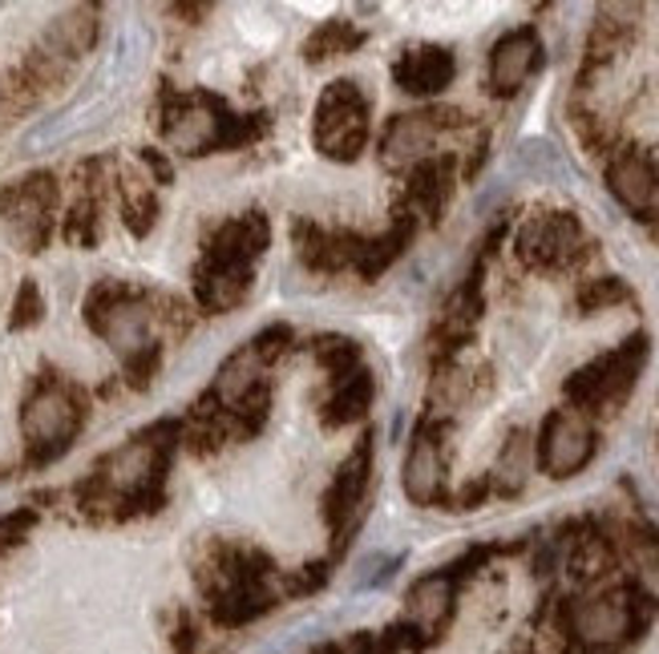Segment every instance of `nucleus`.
Listing matches in <instances>:
<instances>
[{
    "label": "nucleus",
    "mask_w": 659,
    "mask_h": 654,
    "mask_svg": "<svg viewBox=\"0 0 659 654\" xmlns=\"http://www.w3.org/2000/svg\"><path fill=\"white\" fill-rule=\"evenodd\" d=\"M25 428H29L33 441H41V444L61 441V437H65V432L73 428L70 400H65V397H41V400H33L29 416H25Z\"/></svg>",
    "instance_id": "ddd939ff"
},
{
    "label": "nucleus",
    "mask_w": 659,
    "mask_h": 654,
    "mask_svg": "<svg viewBox=\"0 0 659 654\" xmlns=\"http://www.w3.org/2000/svg\"><path fill=\"white\" fill-rule=\"evenodd\" d=\"M453 53L449 49H437V45H425V49H409L397 65H393V77L401 81V89L409 93H442L449 81H453Z\"/></svg>",
    "instance_id": "1a4fd4ad"
},
{
    "label": "nucleus",
    "mask_w": 659,
    "mask_h": 654,
    "mask_svg": "<svg viewBox=\"0 0 659 654\" xmlns=\"http://www.w3.org/2000/svg\"><path fill=\"white\" fill-rule=\"evenodd\" d=\"M360 41H364V33L352 29L348 21H328V25H320V29L303 41V58L312 61V65H320V61L340 58L348 49H357Z\"/></svg>",
    "instance_id": "dca6fc26"
},
{
    "label": "nucleus",
    "mask_w": 659,
    "mask_h": 654,
    "mask_svg": "<svg viewBox=\"0 0 659 654\" xmlns=\"http://www.w3.org/2000/svg\"><path fill=\"white\" fill-rule=\"evenodd\" d=\"M574 639L583 646H616L631 634L635 626V611L623 594H599V598H587L574 606Z\"/></svg>",
    "instance_id": "20e7f679"
},
{
    "label": "nucleus",
    "mask_w": 659,
    "mask_h": 654,
    "mask_svg": "<svg viewBox=\"0 0 659 654\" xmlns=\"http://www.w3.org/2000/svg\"><path fill=\"white\" fill-rule=\"evenodd\" d=\"M574 239H579L574 218H567V214H543V218H534V223L522 227L518 251H522V259L531 267H550V263H559L571 251Z\"/></svg>",
    "instance_id": "6e6552de"
},
{
    "label": "nucleus",
    "mask_w": 659,
    "mask_h": 654,
    "mask_svg": "<svg viewBox=\"0 0 659 654\" xmlns=\"http://www.w3.org/2000/svg\"><path fill=\"white\" fill-rule=\"evenodd\" d=\"M607 186L631 214L639 218H651L656 214V199H659V174L656 162L644 154V150H623V154L607 166Z\"/></svg>",
    "instance_id": "423d86ee"
},
{
    "label": "nucleus",
    "mask_w": 659,
    "mask_h": 654,
    "mask_svg": "<svg viewBox=\"0 0 659 654\" xmlns=\"http://www.w3.org/2000/svg\"><path fill=\"white\" fill-rule=\"evenodd\" d=\"M409 239H413V223H397V227L388 230L385 239H373V242H364L357 251V267L364 279H376L381 271L393 263V259L401 255L405 247H409Z\"/></svg>",
    "instance_id": "f3484780"
},
{
    "label": "nucleus",
    "mask_w": 659,
    "mask_h": 654,
    "mask_svg": "<svg viewBox=\"0 0 659 654\" xmlns=\"http://www.w3.org/2000/svg\"><path fill=\"white\" fill-rule=\"evenodd\" d=\"M514 171L531 174V178H567V166H562V154L546 138H526L514 154Z\"/></svg>",
    "instance_id": "a211bd4d"
},
{
    "label": "nucleus",
    "mask_w": 659,
    "mask_h": 654,
    "mask_svg": "<svg viewBox=\"0 0 659 654\" xmlns=\"http://www.w3.org/2000/svg\"><path fill=\"white\" fill-rule=\"evenodd\" d=\"M150 465H154L150 449H146V444H129L126 453L114 456V481H122V485L142 481L146 473H150Z\"/></svg>",
    "instance_id": "aec40b11"
},
{
    "label": "nucleus",
    "mask_w": 659,
    "mask_h": 654,
    "mask_svg": "<svg viewBox=\"0 0 659 654\" xmlns=\"http://www.w3.org/2000/svg\"><path fill=\"white\" fill-rule=\"evenodd\" d=\"M259 364L263 360L256 356V348H239L219 372V397L244 404L251 392H259Z\"/></svg>",
    "instance_id": "2eb2a0df"
},
{
    "label": "nucleus",
    "mask_w": 659,
    "mask_h": 654,
    "mask_svg": "<svg viewBox=\"0 0 659 654\" xmlns=\"http://www.w3.org/2000/svg\"><path fill=\"white\" fill-rule=\"evenodd\" d=\"M369 142V101L357 81H332L315 105V146L332 162H357Z\"/></svg>",
    "instance_id": "f257e3e1"
},
{
    "label": "nucleus",
    "mask_w": 659,
    "mask_h": 654,
    "mask_svg": "<svg viewBox=\"0 0 659 654\" xmlns=\"http://www.w3.org/2000/svg\"><path fill=\"white\" fill-rule=\"evenodd\" d=\"M315 356L324 360L336 376H345V368H357V343L352 340H324L315 348Z\"/></svg>",
    "instance_id": "4be33fe9"
},
{
    "label": "nucleus",
    "mask_w": 659,
    "mask_h": 654,
    "mask_svg": "<svg viewBox=\"0 0 659 654\" xmlns=\"http://www.w3.org/2000/svg\"><path fill=\"white\" fill-rule=\"evenodd\" d=\"M644 364V340H627V348H619L611 356H602L599 364H590L567 385V397L574 400H611L623 397Z\"/></svg>",
    "instance_id": "7ed1b4c3"
},
{
    "label": "nucleus",
    "mask_w": 659,
    "mask_h": 654,
    "mask_svg": "<svg viewBox=\"0 0 659 654\" xmlns=\"http://www.w3.org/2000/svg\"><path fill=\"white\" fill-rule=\"evenodd\" d=\"M401 485H405V498L413 505H433L437 493L445 485V465H442V449L433 437H416L409 456H405V469H401Z\"/></svg>",
    "instance_id": "9d476101"
},
{
    "label": "nucleus",
    "mask_w": 659,
    "mask_h": 654,
    "mask_svg": "<svg viewBox=\"0 0 659 654\" xmlns=\"http://www.w3.org/2000/svg\"><path fill=\"white\" fill-rule=\"evenodd\" d=\"M616 303V299H627V291L616 284V279H607V284H595L590 291H583V307H595V303Z\"/></svg>",
    "instance_id": "5701e85b"
},
{
    "label": "nucleus",
    "mask_w": 659,
    "mask_h": 654,
    "mask_svg": "<svg viewBox=\"0 0 659 654\" xmlns=\"http://www.w3.org/2000/svg\"><path fill=\"white\" fill-rule=\"evenodd\" d=\"M312 654H348L340 642H320V646H312Z\"/></svg>",
    "instance_id": "b1692460"
},
{
    "label": "nucleus",
    "mask_w": 659,
    "mask_h": 654,
    "mask_svg": "<svg viewBox=\"0 0 659 654\" xmlns=\"http://www.w3.org/2000/svg\"><path fill=\"white\" fill-rule=\"evenodd\" d=\"M526 465H531V453H526V437H514V441L506 444L502 465H498L506 489H518V485L526 481Z\"/></svg>",
    "instance_id": "412c9836"
},
{
    "label": "nucleus",
    "mask_w": 659,
    "mask_h": 654,
    "mask_svg": "<svg viewBox=\"0 0 659 654\" xmlns=\"http://www.w3.org/2000/svg\"><path fill=\"white\" fill-rule=\"evenodd\" d=\"M373 404V376L369 372H352L345 376V388L328 400V413H324V425H348V420H360Z\"/></svg>",
    "instance_id": "4468645a"
},
{
    "label": "nucleus",
    "mask_w": 659,
    "mask_h": 654,
    "mask_svg": "<svg viewBox=\"0 0 659 654\" xmlns=\"http://www.w3.org/2000/svg\"><path fill=\"white\" fill-rule=\"evenodd\" d=\"M453 611V578L430 574L409 590V614L416 626H442Z\"/></svg>",
    "instance_id": "f8f14e48"
},
{
    "label": "nucleus",
    "mask_w": 659,
    "mask_h": 654,
    "mask_svg": "<svg viewBox=\"0 0 659 654\" xmlns=\"http://www.w3.org/2000/svg\"><path fill=\"white\" fill-rule=\"evenodd\" d=\"M437 114H401L393 117V126L385 129V142H381V158L393 171H405V166H416L421 158L430 154L433 142H437Z\"/></svg>",
    "instance_id": "0eeeda50"
},
{
    "label": "nucleus",
    "mask_w": 659,
    "mask_h": 654,
    "mask_svg": "<svg viewBox=\"0 0 659 654\" xmlns=\"http://www.w3.org/2000/svg\"><path fill=\"white\" fill-rule=\"evenodd\" d=\"M413 199L425 202V211H437L445 202V190H449V166H442V162H425V166H416L413 174Z\"/></svg>",
    "instance_id": "6ab92c4d"
},
{
    "label": "nucleus",
    "mask_w": 659,
    "mask_h": 654,
    "mask_svg": "<svg viewBox=\"0 0 659 654\" xmlns=\"http://www.w3.org/2000/svg\"><path fill=\"white\" fill-rule=\"evenodd\" d=\"M538 61H543L538 33L534 29L506 33L502 41L494 45V53H489V86H494V93H498V98L518 93V89L526 86V77L538 70Z\"/></svg>",
    "instance_id": "39448f33"
},
{
    "label": "nucleus",
    "mask_w": 659,
    "mask_h": 654,
    "mask_svg": "<svg viewBox=\"0 0 659 654\" xmlns=\"http://www.w3.org/2000/svg\"><path fill=\"white\" fill-rule=\"evenodd\" d=\"M369 481H373V444L369 437L352 449V456L345 461V469L336 477V493H332V521H345L360 517V505H364V493H369Z\"/></svg>",
    "instance_id": "9b49d317"
},
{
    "label": "nucleus",
    "mask_w": 659,
    "mask_h": 654,
    "mask_svg": "<svg viewBox=\"0 0 659 654\" xmlns=\"http://www.w3.org/2000/svg\"><path fill=\"white\" fill-rule=\"evenodd\" d=\"M595 453V432L579 413L571 408H559V413L546 416L543 425V449H538V461L550 477H574Z\"/></svg>",
    "instance_id": "f03ea898"
}]
</instances>
